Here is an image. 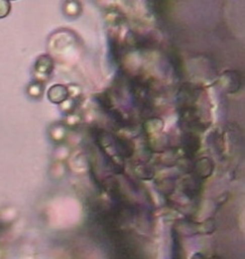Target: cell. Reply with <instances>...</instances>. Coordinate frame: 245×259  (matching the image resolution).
<instances>
[{
    "label": "cell",
    "mask_w": 245,
    "mask_h": 259,
    "mask_svg": "<svg viewBox=\"0 0 245 259\" xmlns=\"http://www.w3.org/2000/svg\"><path fill=\"white\" fill-rule=\"evenodd\" d=\"M10 12V3L8 1H0V18L6 17Z\"/></svg>",
    "instance_id": "cell-1"
}]
</instances>
